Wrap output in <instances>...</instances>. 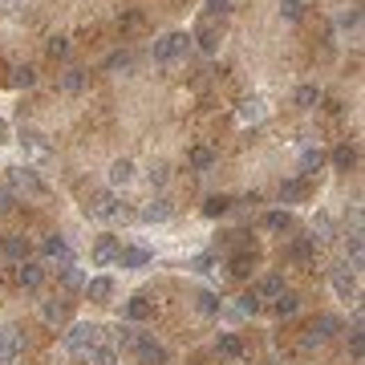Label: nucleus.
Masks as SVG:
<instances>
[{"label": "nucleus", "instance_id": "nucleus-1", "mask_svg": "<svg viewBox=\"0 0 365 365\" xmlns=\"http://www.w3.org/2000/svg\"><path fill=\"white\" fill-rule=\"evenodd\" d=\"M86 216L90 219H122V223H126L130 211L118 203V195L114 191H94L90 199H86Z\"/></svg>", "mask_w": 365, "mask_h": 365}, {"label": "nucleus", "instance_id": "nucleus-2", "mask_svg": "<svg viewBox=\"0 0 365 365\" xmlns=\"http://www.w3.org/2000/svg\"><path fill=\"white\" fill-rule=\"evenodd\" d=\"M187 49H191V37H187V33H167V37L154 41V61H159V65H170V61H179Z\"/></svg>", "mask_w": 365, "mask_h": 365}, {"label": "nucleus", "instance_id": "nucleus-3", "mask_svg": "<svg viewBox=\"0 0 365 365\" xmlns=\"http://www.w3.org/2000/svg\"><path fill=\"white\" fill-rule=\"evenodd\" d=\"M341 329V321L333 313H321L313 321V325H309V329H305V337H300V349H316V345H325V341L333 337V333H337Z\"/></svg>", "mask_w": 365, "mask_h": 365}, {"label": "nucleus", "instance_id": "nucleus-4", "mask_svg": "<svg viewBox=\"0 0 365 365\" xmlns=\"http://www.w3.org/2000/svg\"><path fill=\"white\" fill-rule=\"evenodd\" d=\"M97 341H102V329L81 321V325H73L70 333H65V349H70V353H90Z\"/></svg>", "mask_w": 365, "mask_h": 365}, {"label": "nucleus", "instance_id": "nucleus-5", "mask_svg": "<svg viewBox=\"0 0 365 365\" xmlns=\"http://www.w3.org/2000/svg\"><path fill=\"white\" fill-rule=\"evenodd\" d=\"M130 353H134L143 365H167V349L150 337V333H138V337H134V345H130Z\"/></svg>", "mask_w": 365, "mask_h": 365}, {"label": "nucleus", "instance_id": "nucleus-6", "mask_svg": "<svg viewBox=\"0 0 365 365\" xmlns=\"http://www.w3.org/2000/svg\"><path fill=\"white\" fill-rule=\"evenodd\" d=\"M8 183H13V191H24V195H45V183L37 179V170L33 167H8Z\"/></svg>", "mask_w": 365, "mask_h": 365}, {"label": "nucleus", "instance_id": "nucleus-7", "mask_svg": "<svg viewBox=\"0 0 365 365\" xmlns=\"http://www.w3.org/2000/svg\"><path fill=\"white\" fill-rule=\"evenodd\" d=\"M24 353V333L21 329H0V365H17Z\"/></svg>", "mask_w": 365, "mask_h": 365}, {"label": "nucleus", "instance_id": "nucleus-8", "mask_svg": "<svg viewBox=\"0 0 365 365\" xmlns=\"http://www.w3.org/2000/svg\"><path fill=\"white\" fill-rule=\"evenodd\" d=\"M17 143H21V150L29 159H49V154H53V146L45 143V134H41V130H29V126L17 134Z\"/></svg>", "mask_w": 365, "mask_h": 365}, {"label": "nucleus", "instance_id": "nucleus-9", "mask_svg": "<svg viewBox=\"0 0 365 365\" xmlns=\"http://www.w3.org/2000/svg\"><path fill=\"white\" fill-rule=\"evenodd\" d=\"M333 292H337L341 300H357V272L349 264L333 268Z\"/></svg>", "mask_w": 365, "mask_h": 365}, {"label": "nucleus", "instance_id": "nucleus-10", "mask_svg": "<svg viewBox=\"0 0 365 365\" xmlns=\"http://www.w3.org/2000/svg\"><path fill=\"white\" fill-rule=\"evenodd\" d=\"M41 256L45 260H53V264H73V252H70V243H65V236H45V243H41Z\"/></svg>", "mask_w": 365, "mask_h": 365}, {"label": "nucleus", "instance_id": "nucleus-11", "mask_svg": "<svg viewBox=\"0 0 365 365\" xmlns=\"http://www.w3.org/2000/svg\"><path fill=\"white\" fill-rule=\"evenodd\" d=\"M316 248H321V243H316L313 236H296V240L289 243V260H292V264H313Z\"/></svg>", "mask_w": 365, "mask_h": 365}, {"label": "nucleus", "instance_id": "nucleus-12", "mask_svg": "<svg viewBox=\"0 0 365 365\" xmlns=\"http://www.w3.org/2000/svg\"><path fill=\"white\" fill-rule=\"evenodd\" d=\"M170 216H175V203H170V199H163V195H159V199H150L143 211H138V219H143V223H167Z\"/></svg>", "mask_w": 365, "mask_h": 365}, {"label": "nucleus", "instance_id": "nucleus-13", "mask_svg": "<svg viewBox=\"0 0 365 365\" xmlns=\"http://www.w3.org/2000/svg\"><path fill=\"white\" fill-rule=\"evenodd\" d=\"M17 284L21 289H41L45 284V268L37 264V260H21L17 264Z\"/></svg>", "mask_w": 365, "mask_h": 365}, {"label": "nucleus", "instance_id": "nucleus-14", "mask_svg": "<svg viewBox=\"0 0 365 365\" xmlns=\"http://www.w3.org/2000/svg\"><path fill=\"white\" fill-rule=\"evenodd\" d=\"M118 236H97V243H94V264L97 268H110L114 260H118Z\"/></svg>", "mask_w": 365, "mask_h": 365}, {"label": "nucleus", "instance_id": "nucleus-15", "mask_svg": "<svg viewBox=\"0 0 365 365\" xmlns=\"http://www.w3.org/2000/svg\"><path fill=\"white\" fill-rule=\"evenodd\" d=\"M219 37H223V29H219L216 21H207V17H203V21H199V33H195L191 41H199V49H203V53H216V49H219Z\"/></svg>", "mask_w": 365, "mask_h": 365}, {"label": "nucleus", "instance_id": "nucleus-16", "mask_svg": "<svg viewBox=\"0 0 365 365\" xmlns=\"http://www.w3.org/2000/svg\"><path fill=\"white\" fill-rule=\"evenodd\" d=\"M86 296L94 300V305H110V296H114V280L110 276H94V280H86Z\"/></svg>", "mask_w": 365, "mask_h": 365}, {"label": "nucleus", "instance_id": "nucleus-17", "mask_svg": "<svg viewBox=\"0 0 365 365\" xmlns=\"http://www.w3.org/2000/svg\"><path fill=\"white\" fill-rule=\"evenodd\" d=\"M0 252H4L8 260H17V264H21V260L33 256V243L24 240V236H4V240H0Z\"/></svg>", "mask_w": 365, "mask_h": 365}, {"label": "nucleus", "instance_id": "nucleus-18", "mask_svg": "<svg viewBox=\"0 0 365 365\" xmlns=\"http://www.w3.org/2000/svg\"><path fill=\"white\" fill-rule=\"evenodd\" d=\"M41 321H45V325H65V321H70V300H57V296H53V300H41Z\"/></svg>", "mask_w": 365, "mask_h": 365}, {"label": "nucleus", "instance_id": "nucleus-19", "mask_svg": "<svg viewBox=\"0 0 365 365\" xmlns=\"http://www.w3.org/2000/svg\"><path fill=\"white\" fill-rule=\"evenodd\" d=\"M114 264H122V268L150 264V248H118V260H114Z\"/></svg>", "mask_w": 365, "mask_h": 365}, {"label": "nucleus", "instance_id": "nucleus-20", "mask_svg": "<svg viewBox=\"0 0 365 365\" xmlns=\"http://www.w3.org/2000/svg\"><path fill=\"white\" fill-rule=\"evenodd\" d=\"M227 268H232V276H236V280H248V276L256 272V252H236Z\"/></svg>", "mask_w": 365, "mask_h": 365}, {"label": "nucleus", "instance_id": "nucleus-21", "mask_svg": "<svg viewBox=\"0 0 365 365\" xmlns=\"http://www.w3.org/2000/svg\"><path fill=\"white\" fill-rule=\"evenodd\" d=\"M110 183H114V187L134 183V163H130V159H114V163H110Z\"/></svg>", "mask_w": 365, "mask_h": 365}, {"label": "nucleus", "instance_id": "nucleus-22", "mask_svg": "<svg viewBox=\"0 0 365 365\" xmlns=\"http://www.w3.org/2000/svg\"><path fill=\"white\" fill-rule=\"evenodd\" d=\"M216 353H219V357H232V362H236V357L243 353V341L236 337V333H219V337H216Z\"/></svg>", "mask_w": 365, "mask_h": 365}, {"label": "nucleus", "instance_id": "nucleus-23", "mask_svg": "<svg viewBox=\"0 0 365 365\" xmlns=\"http://www.w3.org/2000/svg\"><path fill=\"white\" fill-rule=\"evenodd\" d=\"M256 296H260V300H276V296H280V292H284V280H280V276H276V272H272V276H260V284H256Z\"/></svg>", "mask_w": 365, "mask_h": 365}, {"label": "nucleus", "instance_id": "nucleus-24", "mask_svg": "<svg viewBox=\"0 0 365 365\" xmlns=\"http://www.w3.org/2000/svg\"><path fill=\"white\" fill-rule=\"evenodd\" d=\"M321 167H325V154H321L316 146H309V150L300 154V179H313Z\"/></svg>", "mask_w": 365, "mask_h": 365}, {"label": "nucleus", "instance_id": "nucleus-25", "mask_svg": "<svg viewBox=\"0 0 365 365\" xmlns=\"http://www.w3.org/2000/svg\"><path fill=\"white\" fill-rule=\"evenodd\" d=\"M86 357H90V365H118V349H114V345H106V341H97Z\"/></svg>", "mask_w": 365, "mask_h": 365}, {"label": "nucleus", "instance_id": "nucleus-26", "mask_svg": "<svg viewBox=\"0 0 365 365\" xmlns=\"http://www.w3.org/2000/svg\"><path fill=\"white\" fill-rule=\"evenodd\" d=\"M305 195H309V183H305V179H284V183H280V199H284V203H300Z\"/></svg>", "mask_w": 365, "mask_h": 365}, {"label": "nucleus", "instance_id": "nucleus-27", "mask_svg": "<svg viewBox=\"0 0 365 365\" xmlns=\"http://www.w3.org/2000/svg\"><path fill=\"white\" fill-rule=\"evenodd\" d=\"M61 289L65 292H81L86 289V272H81L77 264H65L61 268Z\"/></svg>", "mask_w": 365, "mask_h": 365}, {"label": "nucleus", "instance_id": "nucleus-28", "mask_svg": "<svg viewBox=\"0 0 365 365\" xmlns=\"http://www.w3.org/2000/svg\"><path fill=\"white\" fill-rule=\"evenodd\" d=\"M195 309H199V313H207V316H219L223 313V300H219L216 292H195Z\"/></svg>", "mask_w": 365, "mask_h": 365}, {"label": "nucleus", "instance_id": "nucleus-29", "mask_svg": "<svg viewBox=\"0 0 365 365\" xmlns=\"http://www.w3.org/2000/svg\"><path fill=\"white\" fill-rule=\"evenodd\" d=\"M126 316H130V321H150V316H154V305H150L146 296H130V305H126Z\"/></svg>", "mask_w": 365, "mask_h": 365}, {"label": "nucleus", "instance_id": "nucleus-30", "mask_svg": "<svg viewBox=\"0 0 365 365\" xmlns=\"http://www.w3.org/2000/svg\"><path fill=\"white\" fill-rule=\"evenodd\" d=\"M333 167H337V170H349V167H357V146L341 143L337 150H333Z\"/></svg>", "mask_w": 365, "mask_h": 365}, {"label": "nucleus", "instance_id": "nucleus-31", "mask_svg": "<svg viewBox=\"0 0 365 365\" xmlns=\"http://www.w3.org/2000/svg\"><path fill=\"white\" fill-rule=\"evenodd\" d=\"M296 309H300V300H296V292H289V289L272 300V313H276V316H292Z\"/></svg>", "mask_w": 365, "mask_h": 365}, {"label": "nucleus", "instance_id": "nucleus-32", "mask_svg": "<svg viewBox=\"0 0 365 365\" xmlns=\"http://www.w3.org/2000/svg\"><path fill=\"white\" fill-rule=\"evenodd\" d=\"M187 163H191L195 170H211V167H216V150H207V146H195L191 154H187Z\"/></svg>", "mask_w": 365, "mask_h": 365}, {"label": "nucleus", "instance_id": "nucleus-33", "mask_svg": "<svg viewBox=\"0 0 365 365\" xmlns=\"http://www.w3.org/2000/svg\"><path fill=\"white\" fill-rule=\"evenodd\" d=\"M17 90H29V86H37V70L33 65H13V77H8Z\"/></svg>", "mask_w": 365, "mask_h": 365}, {"label": "nucleus", "instance_id": "nucleus-34", "mask_svg": "<svg viewBox=\"0 0 365 365\" xmlns=\"http://www.w3.org/2000/svg\"><path fill=\"white\" fill-rule=\"evenodd\" d=\"M86 81H90V73L86 70H70L65 77H61V90H65V94H77V90H86Z\"/></svg>", "mask_w": 365, "mask_h": 365}, {"label": "nucleus", "instance_id": "nucleus-35", "mask_svg": "<svg viewBox=\"0 0 365 365\" xmlns=\"http://www.w3.org/2000/svg\"><path fill=\"white\" fill-rule=\"evenodd\" d=\"M227 211H232V199H227V195H211V199H207V203H203V216H227Z\"/></svg>", "mask_w": 365, "mask_h": 365}, {"label": "nucleus", "instance_id": "nucleus-36", "mask_svg": "<svg viewBox=\"0 0 365 365\" xmlns=\"http://www.w3.org/2000/svg\"><path fill=\"white\" fill-rule=\"evenodd\" d=\"M264 227H268V232H292V216H289V211H268Z\"/></svg>", "mask_w": 365, "mask_h": 365}, {"label": "nucleus", "instance_id": "nucleus-37", "mask_svg": "<svg viewBox=\"0 0 365 365\" xmlns=\"http://www.w3.org/2000/svg\"><path fill=\"white\" fill-rule=\"evenodd\" d=\"M313 240L316 243H325V240H333V219L325 216V211H321V216L313 219Z\"/></svg>", "mask_w": 365, "mask_h": 365}, {"label": "nucleus", "instance_id": "nucleus-38", "mask_svg": "<svg viewBox=\"0 0 365 365\" xmlns=\"http://www.w3.org/2000/svg\"><path fill=\"white\" fill-rule=\"evenodd\" d=\"M260 118H264V102L260 97H252V102L240 106V122H260Z\"/></svg>", "mask_w": 365, "mask_h": 365}, {"label": "nucleus", "instance_id": "nucleus-39", "mask_svg": "<svg viewBox=\"0 0 365 365\" xmlns=\"http://www.w3.org/2000/svg\"><path fill=\"white\" fill-rule=\"evenodd\" d=\"M316 102H321V90H316V86H300V90H296V106H300V110H313Z\"/></svg>", "mask_w": 365, "mask_h": 365}, {"label": "nucleus", "instance_id": "nucleus-40", "mask_svg": "<svg viewBox=\"0 0 365 365\" xmlns=\"http://www.w3.org/2000/svg\"><path fill=\"white\" fill-rule=\"evenodd\" d=\"M167 179H170L167 163H154V167L146 170V183H150V187H167Z\"/></svg>", "mask_w": 365, "mask_h": 365}, {"label": "nucleus", "instance_id": "nucleus-41", "mask_svg": "<svg viewBox=\"0 0 365 365\" xmlns=\"http://www.w3.org/2000/svg\"><path fill=\"white\" fill-rule=\"evenodd\" d=\"M357 24H362V8H345V13L337 17V29H341V33H353Z\"/></svg>", "mask_w": 365, "mask_h": 365}, {"label": "nucleus", "instance_id": "nucleus-42", "mask_svg": "<svg viewBox=\"0 0 365 365\" xmlns=\"http://www.w3.org/2000/svg\"><path fill=\"white\" fill-rule=\"evenodd\" d=\"M227 13H232V0H207V8H203V17H207V21H223V17H227Z\"/></svg>", "mask_w": 365, "mask_h": 365}, {"label": "nucleus", "instance_id": "nucleus-43", "mask_svg": "<svg viewBox=\"0 0 365 365\" xmlns=\"http://www.w3.org/2000/svg\"><path fill=\"white\" fill-rule=\"evenodd\" d=\"M130 61H134V57L122 49V53H110V57H106V70H130Z\"/></svg>", "mask_w": 365, "mask_h": 365}, {"label": "nucleus", "instance_id": "nucleus-44", "mask_svg": "<svg viewBox=\"0 0 365 365\" xmlns=\"http://www.w3.org/2000/svg\"><path fill=\"white\" fill-rule=\"evenodd\" d=\"M70 53V37H49V57L57 61V57H65Z\"/></svg>", "mask_w": 365, "mask_h": 365}, {"label": "nucleus", "instance_id": "nucleus-45", "mask_svg": "<svg viewBox=\"0 0 365 365\" xmlns=\"http://www.w3.org/2000/svg\"><path fill=\"white\" fill-rule=\"evenodd\" d=\"M240 313H243V316L260 313V296H256V292H243V296H240Z\"/></svg>", "mask_w": 365, "mask_h": 365}, {"label": "nucleus", "instance_id": "nucleus-46", "mask_svg": "<svg viewBox=\"0 0 365 365\" xmlns=\"http://www.w3.org/2000/svg\"><path fill=\"white\" fill-rule=\"evenodd\" d=\"M211 264H216V260H211V252H203V256H195V260H191V272H211Z\"/></svg>", "mask_w": 365, "mask_h": 365}, {"label": "nucleus", "instance_id": "nucleus-47", "mask_svg": "<svg viewBox=\"0 0 365 365\" xmlns=\"http://www.w3.org/2000/svg\"><path fill=\"white\" fill-rule=\"evenodd\" d=\"M280 17H284V21H300L305 8H300V4H280Z\"/></svg>", "mask_w": 365, "mask_h": 365}, {"label": "nucleus", "instance_id": "nucleus-48", "mask_svg": "<svg viewBox=\"0 0 365 365\" xmlns=\"http://www.w3.org/2000/svg\"><path fill=\"white\" fill-rule=\"evenodd\" d=\"M13 199H17L13 187H0V211H13Z\"/></svg>", "mask_w": 365, "mask_h": 365}, {"label": "nucleus", "instance_id": "nucleus-49", "mask_svg": "<svg viewBox=\"0 0 365 365\" xmlns=\"http://www.w3.org/2000/svg\"><path fill=\"white\" fill-rule=\"evenodd\" d=\"M0 143H8V122L0 118Z\"/></svg>", "mask_w": 365, "mask_h": 365}, {"label": "nucleus", "instance_id": "nucleus-50", "mask_svg": "<svg viewBox=\"0 0 365 365\" xmlns=\"http://www.w3.org/2000/svg\"><path fill=\"white\" fill-rule=\"evenodd\" d=\"M280 4H300V8H305V0H280Z\"/></svg>", "mask_w": 365, "mask_h": 365}]
</instances>
